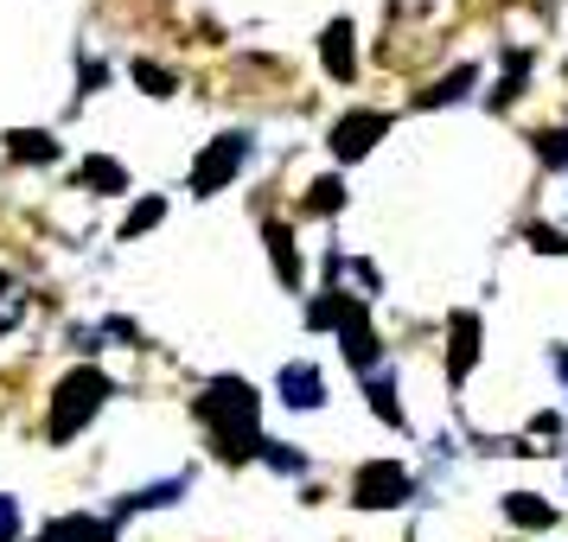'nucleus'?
Instances as JSON below:
<instances>
[{
  "label": "nucleus",
  "instance_id": "nucleus-24",
  "mask_svg": "<svg viewBox=\"0 0 568 542\" xmlns=\"http://www.w3.org/2000/svg\"><path fill=\"white\" fill-rule=\"evenodd\" d=\"M530 243H537L542 256H562V249H568V236H562V231H549V224H537V231H530Z\"/></svg>",
  "mask_w": 568,
  "mask_h": 542
},
{
  "label": "nucleus",
  "instance_id": "nucleus-26",
  "mask_svg": "<svg viewBox=\"0 0 568 542\" xmlns=\"http://www.w3.org/2000/svg\"><path fill=\"white\" fill-rule=\"evenodd\" d=\"M556 370H562V377H568V351H556Z\"/></svg>",
  "mask_w": 568,
  "mask_h": 542
},
{
  "label": "nucleus",
  "instance_id": "nucleus-2",
  "mask_svg": "<svg viewBox=\"0 0 568 542\" xmlns=\"http://www.w3.org/2000/svg\"><path fill=\"white\" fill-rule=\"evenodd\" d=\"M109 402V377L97 370V364H83V370H71L64 384H58L52 396V440H71L90 428V415Z\"/></svg>",
  "mask_w": 568,
  "mask_h": 542
},
{
  "label": "nucleus",
  "instance_id": "nucleus-22",
  "mask_svg": "<svg viewBox=\"0 0 568 542\" xmlns=\"http://www.w3.org/2000/svg\"><path fill=\"white\" fill-rule=\"evenodd\" d=\"M256 453H262L268 466H282V472H301V453H294V447H282V440H262Z\"/></svg>",
  "mask_w": 568,
  "mask_h": 542
},
{
  "label": "nucleus",
  "instance_id": "nucleus-6",
  "mask_svg": "<svg viewBox=\"0 0 568 542\" xmlns=\"http://www.w3.org/2000/svg\"><path fill=\"white\" fill-rule=\"evenodd\" d=\"M447 338H454V351H447V377L460 384L466 370L479 364V319H473V313H454V319H447Z\"/></svg>",
  "mask_w": 568,
  "mask_h": 542
},
{
  "label": "nucleus",
  "instance_id": "nucleus-14",
  "mask_svg": "<svg viewBox=\"0 0 568 542\" xmlns=\"http://www.w3.org/2000/svg\"><path fill=\"white\" fill-rule=\"evenodd\" d=\"M83 185H97V192H129V173H122V160H83Z\"/></svg>",
  "mask_w": 568,
  "mask_h": 542
},
{
  "label": "nucleus",
  "instance_id": "nucleus-12",
  "mask_svg": "<svg viewBox=\"0 0 568 542\" xmlns=\"http://www.w3.org/2000/svg\"><path fill=\"white\" fill-rule=\"evenodd\" d=\"M473 83H479V71H473V64H466V71H447V78H440L435 90H422V109L460 103V96H466V90H473Z\"/></svg>",
  "mask_w": 568,
  "mask_h": 542
},
{
  "label": "nucleus",
  "instance_id": "nucleus-11",
  "mask_svg": "<svg viewBox=\"0 0 568 542\" xmlns=\"http://www.w3.org/2000/svg\"><path fill=\"white\" fill-rule=\"evenodd\" d=\"M262 243H268V256H275V275H282L287 287L301 282V262H294V236H287V224H262Z\"/></svg>",
  "mask_w": 568,
  "mask_h": 542
},
{
  "label": "nucleus",
  "instance_id": "nucleus-8",
  "mask_svg": "<svg viewBox=\"0 0 568 542\" xmlns=\"http://www.w3.org/2000/svg\"><path fill=\"white\" fill-rule=\"evenodd\" d=\"M338 333H345V364H352V370H377V358H384V345H377V333H371V319H364V307L352 313V319H345V326H338Z\"/></svg>",
  "mask_w": 568,
  "mask_h": 542
},
{
  "label": "nucleus",
  "instance_id": "nucleus-19",
  "mask_svg": "<svg viewBox=\"0 0 568 542\" xmlns=\"http://www.w3.org/2000/svg\"><path fill=\"white\" fill-rule=\"evenodd\" d=\"M160 217H166V205H160V198H141V205L129 211V224H122V236H141V231H154Z\"/></svg>",
  "mask_w": 568,
  "mask_h": 542
},
{
  "label": "nucleus",
  "instance_id": "nucleus-10",
  "mask_svg": "<svg viewBox=\"0 0 568 542\" xmlns=\"http://www.w3.org/2000/svg\"><path fill=\"white\" fill-rule=\"evenodd\" d=\"M45 536L52 542H115V523H103V517H58Z\"/></svg>",
  "mask_w": 568,
  "mask_h": 542
},
{
  "label": "nucleus",
  "instance_id": "nucleus-3",
  "mask_svg": "<svg viewBox=\"0 0 568 542\" xmlns=\"http://www.w3.org/2000/svg\"><path fill=\"white\" fill-rule=\"evenodd\" d=\"M250 160V141L243 134H224V141H211L205 154L192 160V192L199 198H211V192H224V185L236 180V166Z\"/></svg>",
  "mask_w": 568,
  "mask_h": 542
},
{
  "label": "nucleus",
  "instance_id": "nucleus-23",
  "mask_svg": "<svg viewBox=\"0 0 568 542\" xmlns=\"http://www.w3.org/2000/svg\"><path fill=\"white\" fill-rule=\"evenodd\" d=\"M371 409L384 415V421H403V409H396V389H389L384 377H377V384H371Z\"/></svg>",
  "mask_w": 568,
  "mask_h": 542
},
{
  "label": "nucleus",
  "instance_id": "nucleus-21",
  "mask_svg": "<svg viewBox=\"0 0 568 542\" xmlns=\"http://www.w3.org/2000/svg\"><path fill=\"white\" fill-rule=\"evenodd\" d=\"M537 154H542V166H568V134L562 129L537 134Z\"/></svg>",
  "mask_w": 568,
  "mask_h": 542
},
{
  "label": "nucleus",
  "instance_id": "nucleus-9",
  "mask_svg": "<svg viewBox=\"0 0 568 542\" xmlns=\"http://www.w3.org/2000/svg\"><path fill=\"white\" fill-rule=\"evenodd\" d=\"M320 58H326V71H333L338 83L358 71V58H352V20H333V27H326V39H320Z\"/></svg>",
  "mask_w": 568,
  "mask_h": 542
},
{
  "label": "nucleus",
  "instance_id": "nucleus-13",
  "mask_svg": "<svg viewBox=\"0 0 568 542\" xmlns=\"http://www.w3.org/2000/svg\"><path fill=\"white\" fill-rule=\"evenodd\" d=\"M7 154L13 160H58V141L52 134H39V129H13L7 134Z\"/></svg>",
  "mask_w": 568,
  "mask_h": 542
},
{
  "label": "nucleus",
  "instance_id": "nucleus-20",
  "mask_svg": "<svg viewBox=\"0 0 568 542\" xmlns=\"http://www.w3.org/2000/svg\"><path fill=\"white\" fill-rule=\"evenodd\" d=\"M185 491V479H166V485H148V491H134L129 498V511H148V504H173Z\"/></svg>",
  "mask_w": 568,
  "mask_h": 542
},
{
  "label": "nucleus",
  "instance_id": "nucleus-4",
  "mask_svg": "<svg viewBox=\"0 0 568 542\" xmlns=\"http://www.w3.org/2000/svg\"><path fill=\"white\" fill-rule=\"evenodd\" d=\"M352 491H358V504H371V511H389V504L409 498V472H403L396 460H371V466H358Z\"/></svg>",
  "mask_w": 568,
  "mask_h": 542
},
{
  "label": "nucleus",
  "instance_id": "nucleus-5",
  "mask_svg": "<svg viewBox=\"0 0 568 542\" xmlns=\"http://www.w3.org/2000/svg\"><path fill=\"white\" fill-rule=\"evenodd\" d=\"M384 134H389V115H377V109L364 115V109H358V115H345V122L333 129V154L338 160H364L377 141H384Z\"/></svg>",
  "mask_w": 568,
  "mask_h": 542
},
{
  "label": "nucleus",
  "instance_id": "nucleus-16",
  "mask_svg": "<svg viewBox=\"0 0 568 542\" xmlns=\"http://www.w3.org/2000/svg\"><path fill=\"white\" fill-rule=\"evenodd\" d=\"M20 319H27V287L13 275H0V333H13Z\"/></svg>",
  "mask_w": 568,
  "mask_h": 542
},
{
  "label": "nucleus",
  "instance_id": "nucleus-7",
  "mask_svg": "<svg viewBox=\"0 0 568 542\" xmlns=\"http://www.w3.org/2000/svg\"><path fill=\"white\" fill-rule=\"evenodd\" d=\"M275 389H282L287 409H320V402H326V377H320L313 364H287Z\"/></svg>",
  "mask_w": 568,
  "mask_h": 542
},
{
  "label": "nucleus",
  "instance_id": "nucleus-27",
  "mask_svg": "<svg viewBox=\"0 0 568 542\" xmlns=\"http://www.w3.org/2000/svg\"><path fill=\"white\" fill-rule=\"evenodd\" d=\"M39 542H52V536H39Z\"/></svg>",
  "mask_w": 568,
  "mask_h": 542
},
{
  "label": "nucleus",
  "instance_id": "nucleus-15",
  "mask_svg": "<svg viewBox=\"0 0 568 542\" xmlns=\"http://www.w3.org/2000/svg\"><path fill=\"white\" fill-rule=\"evenodd\" d=\"M505 511H511V523H524V530H549V523H556V511H549L542 498H530V491L505 498Z\"/></svg>",
  "mask_w": 568,
  "mask_h": 542
},
{
  "label": "nucleus",
  "instance_id": "nucleus-18",
  "mask_svg": "<svg viewBox=\"0 0 568 542\" xmlns=\"http://www.w3.org/2000/svg\"><path fill=\"white\" fill-rule=\"evenodd\" d=\"M338 205H345V185H338V180H313L307 185V211L326 217V211H338Z\"/></svg>",
  "mask_w": 568,
  "mask_h": 542
},
{
  "label": "nucleus",
  "instance_id": "nucleus-17",
  "mask_svg": "<svg viewBox=\"0 0 568 542\" xmlns=\"http://www.w3.org/2000/svg\"><path fill=\"white\" fill-rule=\"evenodd\" d=\"M134 83H141L148 96H173V71H160L154 58H141V64H134Z\"/></svg>",
  "mask_w": 568,
  "mask_h": 542
},
{
  "label": "nucleus",
  "instance_id": "nucleus-1",
  "mask_svg": "<svg viewBox=\"0 0 568 542\" xmlns=\"http://www.w3.org/2000/svg\"><path fill=\"white\" fill-rule=\"evenodd\" d=\"M199 415L211 421V434L224 440V460H250L262 447V434H256L262 396L243 384V377H217V384L199 396Z\"/></svg>",
  "mask_w": 568,
  "mask_h": 542
},
{
  "label": "nucleus",
  "instance_id": "nucleus-25",
  "mask_svg": "<svg viewBox=\"0 0 568 542\" xmlns=\"http://www.w3.org/2000/svg\"><path fill=\"white\" fill-rule=\"evenodd\" d=\"M13 536H20V504L0 498V542H13Z\"/></svg>",
  "mask_w": 568,
  "mask_h": 542
}]
</instances>
